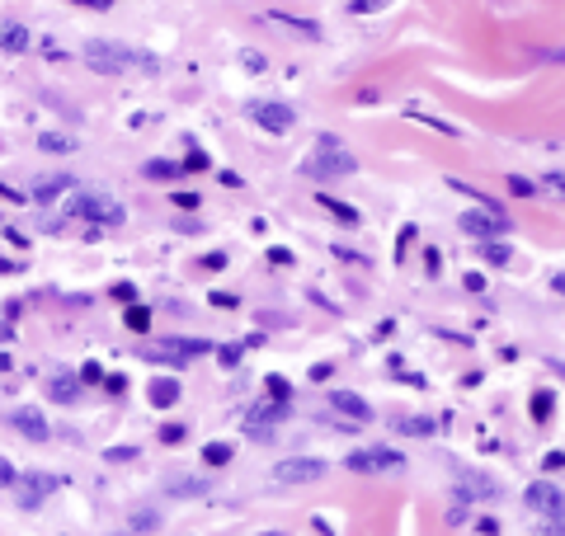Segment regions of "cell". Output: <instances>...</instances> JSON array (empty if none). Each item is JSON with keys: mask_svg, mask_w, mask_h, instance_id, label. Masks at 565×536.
Listing matches in <instances>:
<instances>
[{"mask_svg": "<svg viewBox=\"0 0 565 536\" xmlns=\"http://www.w3.org/2000/svg\"><path fill=\"white\" fill-rule=\"evenodd\" d=\"M86 61L94 66V71H104V76L132 71V66H142V71H156V57H146V53H137V47H127V43H109V38L86 43Z\"/></svg>", "mask_w": 565, "mask_h": 536, "instance_id": "obj_1", "label": "cell"}, {"mask_svg": "<svg viewBox=\"0 0 565 536\" xmlns=\"http://www.w3.org/2000/svg\"><path fill=\"white\" fill-rule=\"evenodd\" d=\"M457 226L467 231L471 240H480V245H486V240H504L509 231H513V222H509L504 207H471V212L457 216Z\"/></svg>", "mask_w": 565, "mask_h": 536, "instance_id": "obj_2", "label": "cell"}, {"mask_svg": "<svg viewBox=\"0 0 565 536\" xmlns=\"http://www.w3.org/2000/svg\"><path fill=\"white\" fill-rule=\"evenodd\" d=\"M66 212L80 216V222H94V231L123 222V203H113L109 193H76L71 203H66Z\"/></svg>", "mask_w": 565, "mask_h": 536, "instance_id": "obj_3", "label": "cell"}, {"mask_svg": "<svg viewBox=\"0 0 565 536\" xmlns=\"http://www.w3.org/2000/svg\"><path fill=\"white\" fill-rule=\"evenodd\" d=\"M354 165H358V156H354V150H344L340 142H321V146H315V156H311V165H307V170L311 175H321V179H340V175H354Z\"/></svg>", "mask_w": 565, "mask_h": 536, "instance_id": "obj_4", "label": "cell"}, {"mask_svg": "<svg viewBox=\"0 0 565 536\" xmlns=\"http://www.w3.org/2000/svg\"><path fill=\"white\" fill-rule=\"evenodd\" d=\"M344 466L354 475H381V471H401L405 457H401V451H391V447H354Z\"/></svg>", "mask_w": 565, "mask_h": 536, "instance_id": "obj_5", "label": "cell"}, {"mask_svg": "<svg viewBox=\"0 0 565 536\" xmlns=\"http://www.w3.org/2000/svg\"><path fill=\"white\" fill-rule=\"evenodd\" d=\"M245 113H250V123L264 132H292V123H297V109L282 104V99H255Z\"/></svg>", "mask_w": 565, "mask_h": 536, "instance_id": "obj_6", "label": "cell"}, {"mask_svg": "<svg viewBox=\"0 0 565 536\" xmlns=\"http://www.w3.org/2000/svg\"><path fill=\"white\" fill-rule=\"evenodd\" d=\"M457 499L462 504H495V499H500V480H490L486 471H467V466H462L457 471Z\"/></svg>", "mask_w": 565, "mask_h": 536, "instance_id": "obj_7", "label": "cell"}, {"mask_svg": "<svg viewBox=\"0 0 565 536\" xmlns=\"http://www.w3.org/2000/svg\"><path fill=\"white\" fill-rule=\"evenodd\" d=\"M325 405L335 410V418L340 424H373V405L363 395H354V391H325Z\"/></svg>", "mask_w": 565, "mask_h": 536, "instance_id": "obj_8", "label": "cell"}, {"mask_svg": "<svg viewBox=\"0 0 565 536\" xmlns=\"http://www.w3.org/2000/svg\"><path fill=\"white\" fill-rule=\"evenodd\" d=\"M321 475H325V461L321 457H288V461L274 466V480L278 484H311V480H321Z\"/></svg>", "mask_w": 565, "mask_h": 536, "instance_id": "obj_9", "label": "cell"}, {"mask_svg": "<svg viewBox=\"0 0 565 536\" xmlns=\"http://www.w3.org/2000/svg\"><path fill=\"white\" fill-rule=\"evenodd\" d=\"M523 504L533 508V513H542V517H561V513H565V494L556 490L552 480H533V484L523 490Z\"/></svg>", "mask_w": 565, "mask_h": 536, "instance_id": "obj_10", "label": "cell"}, {"mask_svg": "<svg viewBox=\"0 0 565 536\" xmlns=\"http://www.w3.org/2000/svg\"><path fill=\"white\" fill-rule=\"evenodd\" d=\"M282 418H288V405H282V400H259V405L245 410V428H250L255 438H269L274 424H282Z\"/></svg>", "mask_w": 565, "mask_h": 536, "instance_id": "obj_11", "label": "cell"}, {"mask_svg": "<svg viewBox=\"0 0 565 536\" xmlns=\"http://www.w3.org/2000/svg\"><path fill=\"white\" fill-rule=\"evenodd\" d=\"M14 490H20V508H43V499L57 490V475H47V471H29V475H20V484H14Z\"/></svg>", "mask_w": 565, "mask_h": 536, "instance_id": "obj_12", "label": "cell"}, {"mask_svg": "<svg viewBox=\"0 0 565 536\" xmlns=\"http://www.w3.org/2000/svg\"><path fill=\"white\" fill-rule=\"evenodd\" d=\"M203 353H212L203 339H165V344H151V348H146V358H151V362H165V358L189 362V358H203Z\"/></svg>", "mask_w": 565, "mask_h": 536, "instance_id": "obj_13", "label": "cell"}, {"mask_svg": "<svg viewBox=\"0 0 565 536\" xmlns=\"http://www.w3.org/2000/svg\"><path fill=\"white\" fill-rule=\"evenodd\" d=\"M14 428H20L29 443H47V418H43V410H33V405L14 410Z\"/></svg>", "mask_w": 565, "mask_h": 536, "instance_id": "obj_14", "label": "cell"}, {"mask_svg": "<svg viewBox=\"0 0 565 536\" xmlns=\"http://www.w3.org/2000/svg\"><path fill=\"white\" fill-rule=\"evenodd\" d=\"M264 20L278 24V28L302 33V38H315V33H321V24H311V20H302V14H292V10H264Z\"/></svg>", "mask_w": 565, "mask_h": 536, "instance_id": "obj_15", "label": "cell"}, {"mask_svg": "<svg viewBox=\"0 0 565 536\" xmlns=\"http://www.w3.org/2000/svg\"><path fill=\"white\" fill-rule=\"evenodd\" d=\"M208 490H212V484L198 480V475H170V480H165V494H170V499H203Z\"/></svg>", "mask_w": 565, "mask_h": 536, "instance_id": "obj_16", "label": "cell"}, {"mask_svg": "<svg viewBox=\"0 0 565 536\" xmlns=\"http://www.w3.org/2000/svg\"><path fill=\"white\" fill-rule=\"evenodd\" d=\"M71 189V175H43V179H33V198L38 203H53L57 193H66Z\"/></svg>", "mask_w": 565, "mask_h": 536, "instance_id": "obj_17", "label": "cell"}, {"mask_svg": "<svg viewBox=\"0 0 565 536\" xmlns=\"http://www.w3.org/2000/svg\"><path fill=\"white\" fill-rule=\"evenodd\" d=\"M396 433H405V438H429L434 433V418H424V414H396Z\"/></svg>", "mask_w": 565, "mask_h": 536, "instance_id": "obj_18", "label": "cell"}, {"mask_svg": "<svg viewBox=\"0 0 565 536\" xmlns=\"http://www.w3.org/2000/svg\"><path fill=\"white\" fill-rule=\"evenodd\" d=\"M47 395H53L57 405H71V400L80 395V381H76L71 372H57L53 381H47Z\"/></svg>", "mask_w": 565, "mask_h": 536, "instance_id": "obj_19", "label": "cell"}, {"mask_svg": "<svg viewBox=\"0 0 565 536\" xmlns=\"http://www.w3.org/2000/svg\"><path fill=\"white\" fill-rule=\"evenodd\" d=\"M146 391H151V405H156V410L175 405V400L184 395V391H179V381H175V377H156V381H151V386H146Z\"/></svg>", "mask_w": 565, "mask_h": 536, "instance_id": "obj_20", "label": "cell"}, {"mask_svg": "<svg viewBox=\"0 0 565 536\" xmlns=\"http://www.w3.org/2000/svg\"><path fill=\"white\" fill-rule=\"evenodd\" d=\"M0 47H5V53H24V47H29V28L20 20H5V24H0Z\"/></svg>", "mask_w": 565, "mask_h": 536, "instance_id": "obj_21", "label": "cell"}, {"mask_svg": "<svg viewBox=\"0 0 565 536\" xmlns=\"http://www.w3.org/2000/svg\"><path fill=\"white\" fill-rule=\"evenodd\" d=\"M321 207L335 216V222H344V226H358V207H348V203H340V198H330V193H321Z\"/></svg>", "mask_w": 565, "mask_h": 536, "instance_id": "obj_22", "label": "cell"}, {"mask_svg": "<svg viewBox=\"0 0 565 536\" xmlns=\"http://www.w3.org/2000/svg\"><path fill=\"white\" fill-rule=\"evenodd\" d=\"M38 146L47 150V156H66V150H76V137H66V132H43Z\"/></svg>", "mask_w": 565, "mask_h": 536, "instance_id": "obj_23", "label": "cell"}, {"mask_svg": "<svg viewBox=\"0 0 565 536\" xmlns=\"http://www.w3.org/2000/svg\"><path fill=\"white\" fill-rule=\"evenodd\" d=\"M123 325H127L132 334H146V329H151V311H146V306H127V311H123Z\"/></svg>", "mask_w": 565, "mask_h": 536, "instance_id": "obj_24", "label": "cell"}, {"mask_svg": "<svg viewBox=\"0 0 565 536\" xmlns=\"http://www.w3.org/2000/svg\"><path fill=\"white\" fill-rule=\"evenodd\" d=\"M480 259H486V264H500V268H504V264L513 259V249H509L504 240H486V245H480Z\"/></svg>", "mask_w": 565, "mask_h": 536, "instance_id": "obj_25", "label": "cell"}, {"mask_svg": "<svg viewBox=\"0 0 565 536\" xmlns=\"http://www.w3.org/2000/svg\"><path fill=\"white\" fill-rule=\"evenodd\" d=\"M184 165H175V160H146V179H175Z\"/></svg>", "mask_w": 565, "mask_h": 536, "instance_id": "obj_26", "label": "cell"}, {"mask_svg": "<svg viewBox=\"0 0 565 536\" xmlns=\"http://www.w3.org/2000/svg\"><path fill=\"white\" fill-rule=\"evenodd\" d=\"M231 461V443H208L203 447V466H226Z\"/></svg>", "mask_w": 565, "mask_h": 536, "instance_id": "obj_27", "label": "cell"}, {"mask_svg": "<svg viewBox=\"0 0 565 536\" xmlns=\"http://www.w3.org/2000/svg\"><path fill=\"white\" fill-rule=\"evenodd\" d=\"M542 193H552V198H561V203H565V170H546L542 175Z\"/></svg>", "mask_w": 565, "mask_h": 536, "instance_id": "obj_28", "label": "cell"}, {"mask_svg": "<svg viewBox=\"0 0 565 536\" xmlns=\"http://www.w3.org/2000/svg\"><path fill=\"white\" fill-rule=\"evenodd\" d=\"M264 391H269V400H282V405L292 400V386L282 377H264Z\"/></svg>", "mask_w": 565, "mask_h": 536, "instance_id": "obj_29", "label": "cell"}, {"mask_svg": "<svg viewBox=\"0 0 565 536\" xmlns=\"http://www.w3.org/2000/svg\"><path fill=\"white\" fill-rule=\"evenodd\" d=\"M156 438H160L165 447H179V443H184V438H189V428H184V424H165V428L156 433Z\"/></svg>", "mask_w": 565, "mask_h": 536, "instance_id": "obj_30", "label": "cell"}, {"mask_svg": "<svg viewBox=\"0 0 565 536\" xmlns=\"http://www.w3.org/2000/svg\"><path fill=\"white\" fill-rule=\"evenodd\" d=\"M552 410H556V395L552 391H537L533 395V418H552Z\"/></svg>", "mask_w": 565, "mask_h": 536, "instance_id": "obj_31", "label": "cell"}, {"mask_svg": "<svg viewBox=\"0 0 565 536\" xmlns=\"http://www.w3.org/2000/svg\"><path fill=\"white\" fill-rule=\"evenodd\" d=\"M509 193H513V198H528V193H537V183L523 179V175H509Z\"/></svg>", "mask_w": 565, "mask_h": 536, "instance_id": "obj_32", "label": "cell"}, {"mask_svg": "<svg viewBox=\"0 0 565 536\" xmlns=\"http://www.w3.org/2000/svg\"><path fill=\"white\" fill-rule=\"evenodd\" d=\"M137 457H142L137 447H109L104 451V461H137Z\"/></svg>", "mask_w": 565, "mask_h": 536, "instance_id": "obj_33", "label": "cell"}, {"mask_svg": "<svg viewBox=\"0 0 565 536\" xmlns=\"http://www.w3.org/2000/svg\"><path fill=\"white\" fill-rule=\"evenodd\" d=\"M10 484H20V471H14V466L0 457V490H10Z\"/></svg>", "mask_w": 565, "mask_h": 536, "instance_id": "obj_34", "label": "cell"}, {"mask_svg": "<svg viewBox=\"0 0 565 536\" xmlns=\"http://www.w3.org/2000/svg\"><path fill=\"white\" fill-rule=\"evenodd\" d=\"M537 536H565V517H546V523L537 527Z\"/></svg>", "mask_w": 565, "mask_h": 536, "instance_id": "obj_35", "label": "cell"}, {"mask_svg": "<svg viewBox=\"0 0 565 536\" xmlns=\"http://www.w3.org/2000/svg\"><path fill=\"white\" fill-rule=\"evenodd\" d=\"M170 203H175V207H184V212H193L198 203H203V198H198V193H175Z\"/></svg>", "mask_w": 565, "mask_h": 536, "instance_id": "obj_36", "label": "cell"}, {"mask_svg": "<svg viewBox=\"0 0 565 536\" xmlns=\"http://www.w3.org/2000/svg\"><path fill=\"white\" fill-rule=\"evenodd\" d=\"M184 170H208V156H203V150H189V160H184Z\"/></svg>", "mask_w": 565, "mask_h": 536, "instance_id": "obj_37", "label": "cell"}, {"mask_svg": "<svg viewBox=\"0 0 565 536\" xmlns=\"http://www.w3.org/2000/svg\"><path fill=\"white\" fill-rule=\"evenodd\" d=\"M156 527V513H137L132 517V532H151Z\"/></svg>", "mask_w": 565, "mask_h": 536, "instance_id": "obj_38", "label": "cell"}, {"mask_svg": "<svg viewBox=\"0 0 565 536\" xmlns=\"http://www.w3.org/2000/svg\"><path fill=\"white\" fill-rule=\"evenodd\" d=\"M542 466H546V471H565V451H546Z\"/></svg>", "mask_w": 565, "mask_h": 536, "instance_id": "obj_39", "label": "cell"}, {"mask_svg": "<svg viewBox=\"0 0 565 536\" xmlns=\"http://www.w3.org/2000/svg\"><path fill=\"white\" fill-rule=\"evenodd\" d=\"M377 10V0H354V5H348V14H373Z\"/></svg>", "mask_w": 565, "mask_h": 536, "instance_id": "obj_40", "label": "cell"}, {"mask_svg": "<svg viewBox=\"0 0 565 536\" xmlns=\"http://www.w3.org/2000/svg\"><path fill=\"white\" fill-rule=\"evenodd\" d=\"M222 362H226V367H236V362H241V344H231V348H222Z\"/></svg>", "mask_w": 565, "mask_h": 536, "instance_id": "obj_41", "label": "cell"}, {"mask_svg": "<svg viewBox=\"0 0 565 536\" xmlns=\"http://www.w3.org/2000/svg\"><path fill=\"white\" fill-rule=\"evenodd\" d=\"M0 198H10V203H24V198H20V193H14V189H10V183H0Z\"/></svg>", "mask_w": 565, "mask_h": 536, "instance_id": "obj_42", "label": "cell"}, {"mask_svg": "<svg viewBox=\"0 0 565 536\" xmlns=\"http://www.w3.org/2000/svg\"><path fill=\"white\" fill-rule=\"evenodd\" d=\"M552 288H556V292L565 296V273H556V278H552Z\"/></svg>", "mask_w": 565, "mask_h": 536, "instance_id": "obj_43", "label": "cell"}, {"mask_svg": "<svg viewBox=\"0 0 565 536\" xmlns=\"http://www.w3.org/2000/svg\"><path fill=\"white\" fill-rule=\"evenodd\" d=\"M259 536H282V532H259Z\"/></svg>", "mask_w": 565, "mask_h": 536, "instance_id": "obj_44", "label": "cell"}]
</instances>
